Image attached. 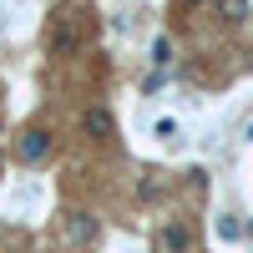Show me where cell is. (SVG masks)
<instances>
[{
  "mask_svg": "<svg viewBox=\"0 0 253 253\" xmlns=\"http://www.w3.org/2000/svg\"><path fill=\"white\" fill-rule=\"evenodd\" d=\"M51 46H56V56H76L81 46H86V26H81V20H61L56 36H51Z\"/></svg>",
  "mask_w": 253,
  "mask_h": 253,
  "instance_id": "6da1fadb",
  "label": "cell"
},
{
  "mask_svg": "<svg viewBox=\"0 0 253 253\" xmlns=\"http://www.w3.org/2000/svg\"><path fill=\"white\" fill-rule=\"evenodd\" d=\"M46 152H51V132H46V126L20 132V142H15V157H20V162H41Z\"/></svg>",
  "mask_w": 253,
  "mask_h": 253,
  "instance_id": "7a4b0ae2",
  "label": "cell"
},
{
  "mask_svg": "<svg viewBox=\"0 0 253 253\" xmlns=\"http://www.w3.org/2000/svg\"><path fill=\"white\" fill-rule=\"evenodd\" d=\"M187 248H193L187 223H162L157 228V253H187Z\"/></svg>",
  "mask_w": 253,
  "mask_h": 253,
  "instance_id": "3957f363",
  "label": "cell"
},
{
  "mask_svg": "<svg viewBox=\"0 0 253 253\" xmlns=\"http://www.w3.org/2000/svg\"><path fill=\"white\" fill-rule=\"evenodd\" d=\"M81 132H86L91 142H107L112 137V112L107 107H86L81 112Z\"/></svg>",
  "mask_w": 253,
  "mask_h": 253,
  "instance_id": "277c9868",
  "label": "cell"
},
{
  "mask_svg": "<svg viewBox=\"0 0 253 253\" xmlns=\"http://www.w3.org/2000/svg\"><path fill=\"white\" fill-rule=\"evenodd\" d=\"M91 233H96V223L86 213H66V223H61V238H66V243H86Z\"/></svg>",
  "mask_w": 253,
  "mask_h": 253,
  "instance_id": "5b68a950",
  "label": "cell"
},
{
  "mask_svg": "<svg viewBox=\"0 0 253 253\" xmlns=\"http://www.w3.org/2000/svg\"><path fill=\"white\" fill-rule=\"evenodd\" d=\"M218 10H223L228 20H243V15H248V0H218Z\"/></svg>",
  "mask_w": 253,
  "mask_h": 253,
  "instance_id": "8992f818",
  "label": "cell"
},
{
  "mask_svg": "<svg viewBox=\"0 0 253 253\" xmlns=\"http://www.w3.org/2000/svg\"><path fill=\"white\" fill-rule=\"evenodd\" d=\"M152 61H157V66H167V61H172V41H157V46H152Z\"/></svg>",
  "mask_w": 253,
  "mask_h": 253,
  "instance_id": "52a82bcc",
  "label": "cell"
},
{
  "mask_svg": "<svg viewBox=\"0 0 253 253\" xmlns=\"http://www.w3.org/2000/svg\"><path fill=\"white\" fill-rule=\"evenodd\" d=\"M177 5H187V10H193V5H203V0H177Z\"/></svg>",
  "mask_w": 253,
  "mask_h": 253,
  "instance_id": "ba28073f",
  "label": "cell"
},
{
  "mask_svg": "<svg viewBox=\"0 0 253 253\" xmlns=\"http://www.w3.org/2000/svg\"><path fill=\"white\" fill-rule=\"evenodd\" d=\"M0 167H5V152H0Z\"/></svg>",
  "mask_w": 253,
  "mask_h": 253,
  "instance_id": "9c48e42d",
  "label": "cell"
}]
</instances>
